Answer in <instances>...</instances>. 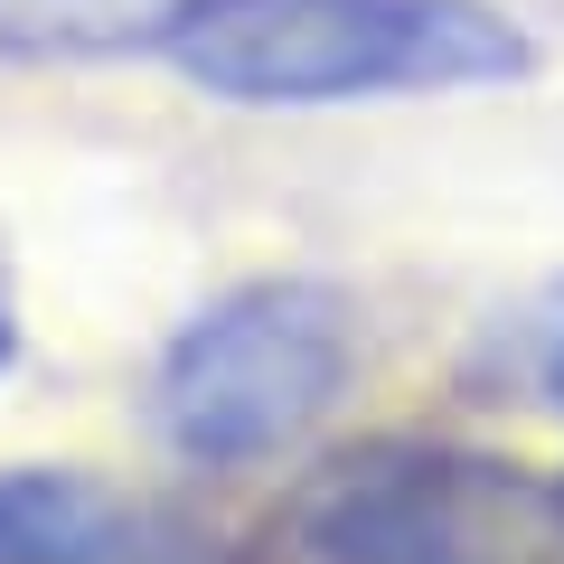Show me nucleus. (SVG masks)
Listing matches in <instances>:
<instances>
[{
    "mask_svg": "<svg viewBox=\"0 0 564 564\" xmlns=\"http://www.w3.org/2000/svg\"><path fill=\"white\" fill-rule=\"evenodd\" d=\"M122 508L85 470H0V564H104Z\"/></svg>",
    "mask_w": 564,
    "mask_h": 564,
    "instance_id": "20e7f679",
    "label": "nucleus"
},
{
    "mask_svg": "<svg viewBox=\"0 0 564 564\" xmlns=\"http://www.w3.org/2000/svg\"><path fill=\"white\" fill-rule=\"evenodd\" d=\"M358 329L329 282L273 273L207 302L151 367V423L198 470H254L311 443L348 395Z\"/></svg>",
    "mask_w": 564,
    "mask_h": 564,
    "instance_id": "7ed1b4c3",
    "label": "nucleus"
},
{
    "mask_svg": "<svg viewBox=\"0 0 564 564\" xmlns=\"http://www.w3.org/2000/svg\"><path fill=\"white\" fill-rule=\"evenodd\" d=\"M462 377L480 386V395H499V404L564 414V282H545V292L508 302L499 321L480 329V348H470Z\"/></svg>",
    "mask_w": 564,
    "mask_h": 564,
    "instance_id": "423d86ee",
    "label": "nucleus"
},
{
    "mask_svg": "<svg viewBox=\"0 0 564 564\" xmlns=\"http://www.w3.org/2000/svg\"><path fill=\"white\" fill-rule=\"evenodd\" d=\"M188 0H0V47L29 57H132L180 29Z\"/></svg>",
    "mask_w": 564,
    "mask_h": 564,
    "instance_id": "39448f33",
    "label": "nucleus"
},
{
    "mask_svg": "<svg viewBox=\"0 0 564 564\" xmlns=\"http://www.w3.org/2000/svg\"><path fill=\"white\" fill-rule=\"evenodd\" d=\"M236 564H564V480L462 443L321 462Z\"/></svg>",
    "mask_w": 564,
    "mask_h": 564,
    "instance_id": "f03ea898",
    "label": "nucleus"
},
{
    "mask_svg": "<svg viewBox=\"0 0 564 564\" xmlns=\"http://www.w3.org/2000/svg\"><path fill=\"white\" fill-rule=\"evenodd\" d=\"M161 57L217 104H386L518 85L536 39L499 0H188Z\"/></svg>",
    "mask_w": 564,
    "mask_h": 564,
    "instance_id": "f257e3e1",
    "label": "nucleus"
},
{
    "mask_svg": "<svg viewBox=\"0 0 564 564\" xmlns=\"http://www.w3.org/2000/svg\"><path fill=\"white\" fill-rule=\"evenodd\" d=\"M10 358H20V329H10V311H0V367H10Z\"/></svg>",
    "mask_w": 564,
    "mask_h": 564,
    "instance_id": "0eeeda50",
    "label": "nucleus"
}]
</instances>
